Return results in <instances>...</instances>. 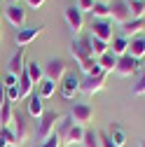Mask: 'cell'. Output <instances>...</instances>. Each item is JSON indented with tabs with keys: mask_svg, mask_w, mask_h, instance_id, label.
Returning a JSON list of instances; mask_svg holds the SVG:
<instances>
[{
	"mask_svg": "<svg viewBox=\"0 0 145 147\" xmlns=\"http://www.w3.org/2000/svg\"><path fill=\"white\" fill-rule=\"evenodd\" d=\"M63 117L61 115H56V112H45L40 119H38V131H35V136H38V140H47L54 131H56V124L61 121Z\"/></svg>",
	"mask_w": 145,
	"mask_h": 147,
	"instance_id": "1",
	"label": "cell"
},
{
	"mask_svg": "<svg viewBox=\"0 0 145 147\" xmlns=\"http://www.w3.org/2000/svg\"><path fill=\"white\" fill-rule=\"evenodd\" d=\"M70 119H72V124H77V126L84 128L89 121L94 119V107L87 105V103H75L72 110H70Z\"/></svg>",
	"mask_w": 145,
	"mask_h": 147,
	"instance_id": "2",
	"label": "cell"
},
{
	"mask_svg": "<svg viewBox=\"0 0 145 147\" xmlns=\"http://www.w3.org/2000/svg\"><path fill=\"white\" fill-rule=\"evenodd\" d=\"M63 16H66V24H68L70 33H72V35H80V33H82V26H84L82 12H80L75 5H68V7L63 9Z\"/></svg>",
	"mask_w": 145,
	"mask_h": 147,
	"instance_id": "3",
	"label": "cell"
},
{
	"mask_svg": "<svg viewBox=\"0 0 145 147\" xmlns=\"http://www.w3.org/2000/svg\"><path fill=\"white\" fill-rule=\"evenodd\" d=\"M105 72H101V75H89V77H84V80H80V91L82 94H87V96H94V94H98V91L105 86Z\"/></svg>",
	"mask_w": 145,
	"mask_h": 147,
	"instance_id": "4",
	"label": "cell"
},
{
	"mask_svg": "<svg viewBox=\"0 0 145 147\" xmlns=\"http://www.w3.org/2000/svg\"><path fill=\"white\" fill-rule=\"evenodd\" d=\"M110 19L115 24H119V26L131 21V12H129V3L126 0H112L110 3Z\"/></svg>",
	"mask_w": 145,
	"mask_h": 147,
	"instance_id": "5",
	"label": "cell"
},
{
	"mask_svg": "<svg viewBox=\"0 0 145 147\" xmlns=\"http://www.w3.org/2000/svg\"><path fill=\"white\" fill-rule=\"evenodd\" d=\"M66 61L63 59H51L47 65H45V80H51L54 84H59L63 77H66Z\"/></svg>",
	"mask_w": 145,
	"mask_h": 147,
	"instance_id": "6",
	"label": "cell"
},
{
	"mask_svg": "<svg viewBox=\"0 0 145 147\" xmlns=\"http://www.w3.org/2000/svg\"><path fill=\"white\" fill-rule=\"evenodd\" d=\"M70 54H72V59L77 61V65L87 59H91V49H89V38H77V40H72L70 42Z\"/></svg>",
	"mask_w": 145,
	"mask_h": 147,
	"instance_id": "7",
	"label": "cell"
},
{
	"mask_svg": "<svg viewBox=\"0 0 145 147\" xmlns=\"http://www.w3.org/2000/svg\"><path fill=\"white\" fill-rule=\"evenodd\" d=\"M91 38L103 40V42L110 45V40H112V24L108 19H94V24H91Z\"/></svg>",
	"mask_w": 145,
	"mask_h": 147,
	"instance_id": "8",
	"label": "cell"
},
{
	"mask_svg": "<svg viewBox=\"0 0 145 147\" xmlns=\"http://www.w3.org/2000/svg\"><path fill=\"white\" fill-rule=\"evenodd\" d=\"M61 96L66 100H72L75 98V94H80V77L75 75V72H66V77L61 80Z\"/></svg>",
	"mask_w": 145,
	"mask_h": 147,
	"instance_id": "9",
	"label": "cell"
},
{
	"mask_svg": "<svg viewBox=\"0 0 145 147\" xmlns=\"http://www.w3.org/2000/svg\"><path fill=\"white\" fill-rule=\"evenodd\" d=\"M12 131H14L16 145H24V142H26V138H28V121H26V115H24V112H14Z\"/></svg>",
	"mask_w": 145,
	"mask_h": 147,
	"instance_id": "10",
	"label": "cell"
},
{
	"mask_svg": "<svg viewBox=\"0 0 145 147\" xmlns=\"http://www.w3.org/2000/svg\"><path fill=\"white\" fill-rule=\"evenodd\" d=\"M5 19H7L16 30H21V28H24V24H26V9H24L21 5L12 3V5L5 9Z\"/></svg>",
	"mask_w": 145,
	"mask_h": 147,
	"instance_id": "11",
	"label": "cell"
},
{
	"mask_svg": "<svg viewBox=\"0 0 145 147\" xmlns=\"http://www.w3.org/2000/svg\"><path fill=\"white\" fill-rule=\"evenodd\" d=\"M115 72H117L119 77H131V75H136V72H138V61L131 59L129 54H124V56L117 59V68H115Z\"/></svg>",
	"mask_w": 145,
	"mask_h": 147,
	"instance_id": "12",
	"label": "cell"
},
{
	"mask_svg": "<svg viewBox=\"0 0 145 147\" xmlns=\"http://www.w3.org/2000/svg\"><path fill=\"white\" fill-rule=\"evenodd\" d=\"M42 26H33V28H21V30H16V45L19 47H26V45H30L35 38H38V35H42Z\"/></svg>",
	"mask_w": 145,
	"mask_h": 147,
	"instance_id": "13",
	"label": "cell"
},
{
	"mask_svg": "<svg viewBox=\"0 0 145 147\" xmlns=\"http://www.w3.org/2000/svg\"><path fill=\"white\" fill-rule=\"evenodd\" d=\"M24 51H26V47H19V51H16L14 56L9 59V63H7V75L19 77L21 72L26 70V63H24Z\"/></svg>",
	"mask_w": 145,
	"mask_h": 147,
	"instance_id": "14",
	"label": "cell"
},
{
	"mask_svg": "<svg viewBox=\"0 0 145 147\" xmlns=\"http://www.w3.org/2000/svg\"><path fill=\"white\" fill-rule=\"evenodd\" d=\"M28 115L33 119H40L45 115V105H42V98H40L38 91H33V94L28 96Z\"/></svg>",
	"mask_w": 145,
	"mask_h": 147,
	"instance_id": "15",
	"label": "cell"
},
{
	"mask_svg": "<svg viewBox=\"0 0 145 147\" xmlns=\"http://www.w3.org/2000/svg\"><path fill=\"white\" fill-rule=\"evenodd\" d=\"M82 138H84V128H82V126H77V124H70V126H68V131L61 136L63 145H75V142H82Z\"/></svg>",
	"mask_w": 145,
	"mask_h": 147,
	"instance_id": "16",
	"label": "cell"
},
{
	"mask_svg": "<svg viewBox=\"0 0 145 147\" xmlns=\"http://www.w3.org/2000/svg\"><path fill=\"white\" fill-rule=\"evenodd\" d=\"M145 28V19H131L122 26V38H138V33Z\"/></svg>",
	"mask_w": 145,
	"mask_h": 147,
	"instance_id": "17",
	"label": "cell"
},
{
	"mask_svg": "<svg viewBox=\"0 0 145 147\" xmlns=\"http://www.w3.org/2000/svg\"><path fill=\"white\" fill-rule=\"evenodd\" d=\"M129 54L131 59H136V61H140V59H145V38H131L129 40Z\"/></svg>",
	"mask_w": 145,
	"mask_h": 147,
	"instance_id": "18",
	"label": "cell"
},
{
	"mask_svg": "<svg viewBox=\"0 0 145 147\" xmlns=\"http://www.w3.org/2000/svg\"><path fill=\"white\" fill-rule=\"evenodd\" d=\"M26 72H28V77H30V82L38 86L42 80H45V65H40L38 61H30V63H26Z\"/></svg>",
	"mask_w": 145,
	"mask_h": 147,
	"instance_id": "19",
	"label": "cell"
},
{
	"mask_svg": "<svg viewBox=\"0 0 145 147\" xmlns=\"http://www.w3.org/2000/svg\"><path fill=\"white\" fill-rule=\"evenodd\" d=\"M108 51L115 54L117 59H119V56H124V54L129 51V40L122 38V35H119V38H112V45H110V49H108Z\"/></svg>",
	"mask_w": 145,
	"mask_h": 147,
	"instance_id": "20",
	"label": "cell"
},
{
	"mask_svg": "<svg viewBox=\"0 0 145 147\" xmlns=\"http://www.w3.org/2000/svg\"><path fill=\"white\" fill-rule=\"evenodd\" d=\"M80 70L84 72V77H89V75H101V72H103L101 65H98V59H94V56L87 59V61H82V63H80Z\"/></svg>",
	"mask_w": 145,
	"mask_h": 147,
	"instance_id": "21",
	"label": "cell"
},
{
	"mask_svg": "<svg viewBox=\"0 0 145 147\" xmlns=\"http://www.w3.org/2000/svg\"><path fill=\"white\" fill-rule=\"evenodd\" d=\"M82 147H101V133L94 128H84V138L80 142Z\"/></svg>",
	"mask_w": 145,
	"mask_h": 147,
	"instance_id": "22",
	"label": "cell"
},
{
	"mask_svg": "<svg viewBox=\"0 0 145 147\" xmlns=\"http://www.w3.org/2000/svg\"><path fill=\"white\" fill-rule=\"evenodd\" d=\"M98 65H101V70L108 75V72H112V70L117 68V56H115V54H110V51H105L103 56L98 59Z\"/></svg>",
	"mask_w": 145,
	"mask_h": 147,
	"instance_id": "23",
	"label": "cell"
},
{
	"mask_svg": "<svg viewBox=\"0 0 145 147\" xmlns=\"http://www.w3.org/2000/svg\"><path fill=\"white\" fill-rule=\"evenodd\" d=\"M110 140L115 147H124L126 145V133H124V128L119 124H112L110 126Z\"/></svg>",
	"mask_w": 145,
	"mask_h": 147,
	"instance_id": "24",
	"label": "cell"
},
{
	"mask_svg": "<svg viewBox=\"0 0 145 147\" xmlns=\"http://www.w3.org/2000/svg\"><path fill=\"white\" fill-rule=\"evenodd\" d=\"M89 49H91V56L94 59H101L103 54L110 49V45L103 42V40H96V38H89Z\"/></svg>",
	"mask_w": 145,
	"mask_h": 147,
	"instance_id": "25",
	"label": "cell"
},
{
	"mask_svg": "<svg viewBox=\"0 0 145 147\" xmlns=\"http://www.w3.org/2000/svg\"><path fill=\"white\" fill-rule=\"evenodd\" d=\"M33 82H30V77H28V72L24 70L21 75H19V91H21V98H28L30 94H33Z\"/></svg>",
	"mask_w": 145,
	"mask_h": 147,
	"instance_id": "26",
	"label": "cell"
},
{
	"mask_svg": "<svg viewBox=\"0 0 145 147\" xmlns=\"http://www.w3.org/2000/svg\"><path fill=\"white\" fill-rule=\"evenodd\" d=\"M12 119H14L12 103H5L3 107H0V128H7V126H12Z\"/></svg>",
	"mask_w": 145,
	"mask_h": 147,
	"instance_id": "27",
	"label": "cell"
},
{
	"mask_svg": "<svg viewBox=\"0 0 145 147\" xmlns=\"http://www.w3.org/2000/svg\"><path fill=\"white\" fill-rule=\"evenodd\" d=\"M131 19H145V0H126Z\"/></svg>",
	"mask_w": 145,
	"mask_h": 147,
	"instance_id": "28",
	"label": "cell"
},
{
	"mask_svg": "<svg viewBox=\"0 0 145 147\" xmlns=\"http://www.w3.org/2000/svg\"><path fill=\"white\" fill-rule=\"evenodd\" d=\"M54 91H56V84H54L51 80H42V82L38 84V94H40L42 100L51 98V96H54Z\"/></svg>",
	"mask_w": 145,
	"mask_h": 147,
	"instance_id": "29",
	"label": "cell"
},
{
	"mask_svg": "<svg viewBox=\"0 0 145 147\" xmlns=\"http://www.w3.org/2000/svg\"><path fill=\"white\" fill-rule=\"evenodd\" d=\"M91 14L96 16V19H108V16H110V3H96Z\"/></svg>",
	"mask_w": 145,
	"mask_h": 147,
	"instance_id": "30",
	"label": "cell"
},
{
	"mask_svg": "<svg viewBox=\"0 0 145 147\" xmlns=\"http://www.w3.org/2000/svg\"><path fill=\"white\" fill-rule=\"evenodd\" d=\"M5 98H7V103H16V100H21L19 84H14V86H5Z\"/></svg>",
	"mask_w": 145,
	"mask_h": 147,
	"instance_id": "31",
	"label": "cell"
},
{
	"mask_svg": "<svg viewBox=\"0 0 145 147\" xmlns=\"http://www.w3.org/2000/svg\"><path fill=\"white\" fill-rule=\"evenodd\" d=\"M0 138H3L7 145H12V147H19V145H16V138H14L12 126H7V128H0Z\"/></svg>",
	"mask_w": 145,
	"mask_h": 147,
	"instance_id": "32",
	"label": "cell"
},
{
	"mask_svg": "<svg viewBox=\"0 0 145 147\" xmlns=\"http://www.w3.org/2000/svg\"><path fill=\"white\" fill-rule=\"evenodd\" d=\"M131 94H133V96H143V94H145V70L140 72V77H138L136 86L131 89Z\"/></svg>",
	"mask_w": 145,
	"mask_h": 147,
	"instance_id": "33",
	"label": "cell"
},
{
	"mask_svg": "<svg viewBox=\"0 0 145 147\" xmlns=\"http://www.w3.org/2000/svg\"><path fill=\"white\" fill-rule=\"evenodd\" d=\"M61 145H63V140H61V138H59L56 133H51V136H49V138H47L45 142H40L38 147H61Z\"/></svg>",
	"mask_w": 145,
	"mask_h": 147,
	"instance_id": "34",
	"label": "cell"
},
{
	"mask_svg": "<svg viewBox=\"0 0 145 147\" xmlns=\"http://www.w3.org/2000/svg\"><path fill=\"white\" fill-rule=\"evenodd\" d=\"M96 5V0H77V9L80 12H91Z\"/></svg>",
	"mask_w": 145,
	"mask_h": 147,
	"instance_id": "35",
	"label": "cell"
},
{
	"mask_svg": "<svg viewBox=\"0 0 145 147\" xmlns=\"http://www.w3.org/2000/svg\"><path fill=\"white\" fill-rule=\"evenodd\" d=\"M5 86H14V84H19V77H14V75H5Z\"/></svg>",
	"mask_w": 145,
	"mask_h": 147,
	"instance_id": "36",
	"label": "cell"
},
{
	"mask_svg": "<svg viewBox=\"0 0 145 147\" xmlns=\"http://www.w3.org/2000/svg\"><path fill=\"white\" fill-rule=\"evenodd\" d=\"M101 147H115V145H112V140H110V136L101 133Z\"/></svg>",
	"mask_w": 145,
	"mask_h": 147,
	"instance_id": "37",
	"label": "cell"
},
{
	"mask_svg": "<svg viewBox=\"0 0 145 147\" xmlns=\"http://www.w3.org/2000/svg\"><path fill=\"white\" fill-rule=\"evenodd\" d=\"M28 3V7H33V9H40L42 5H45V0H26Z\"/></svg>",
	"mask_w": 145,
	"mask_h": 147,
	"instance_id": "38",
	"label": "cell"
},
{
	"mask_svg": "<svg viewBox=\"0 0 145 147\" xmlns=\"http://www.w3.org/2000/svg\"><path fill=\"white\" fill-rule=\"evenodd\" d=\"M5 103H7V98H5V84L0 82V107H3Z\"/></svg>",
	"mask_w": 145,
	"mask_h": 147,
	"instance_id": "39",
	"label": "cell"
},
{
	"mask_svg": "<svg viewBox=\"0 0 145 147\" xmlns=\"http://www.w3.org/2000/svg\"><path fill=\"white\" fill-rule=\"evenodd\" d=\"M0 38H3V19H0Z\"/></svg>",
	"mask_w": 145,
	"mask_h": 147,
	"instance_id": "40",
	"label": "cell"
},
{
	"mask_svg": "<svg viewBox=\"0 0 145 147\" xmlns=\"http://www.w3.org/2000/svg\"><path fill=\"white\" fill-rule=\"evenodd\" d=\"M138 147H145V140H140V145H138Z\"/></svg>",
	"mask_w": 145,
	"mask_h": 147,
	"instance_id": "41",
	"label": "cell"
},
{
	"mask_svg": "<svg viewBox=\"0 0 145 147\" xmlns=\"http://www.w3.org/2000/svg\"><path fill=\"white\" fill-rule=\"evenodd\" d=\"M96 3H108V0H96Z\"/></svg>",
	"mask_w": 145,
	"mask_h": 147,
	"instance_id": "42",
	"label": "cell"
},
{
	"mask_svg": "<svg viewBox=\"0 0 145 147\" xmlns=\"http://www.w3.org/2000/svg\"><path fill=\"white\" fill-rule=\"evenodd\" d=\"M14 3H16V0H14Z\"/></svg>",
	"mask_w": 145,
	"mask_h": 147,
	"instance_id": "43",
	"label": "cell"
}]
</instances>
